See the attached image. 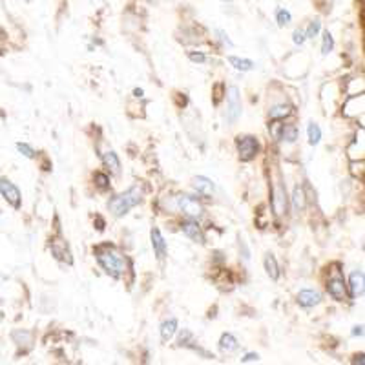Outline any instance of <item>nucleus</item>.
Returning a JSON list of instances; mask_svg holds the SVG:
<instances>
[{
    "label": "nucleus",
    "instance_id": "obj_1",
    "mask_svg": "<svg viewBox=\"0 0 365 365\" xmlns=\"http://www.w3.org/2000/svg\"><path fill=\"white\" fill-rule=\"evenodd\" d=\"M97 254V262H99V265L103 267L104 272L110 274L112 278H120L123 274L126 272V269H128V262H126V257L123 256L120 252H117L113 247H99V249L96 250Z\"/></svg>",
    "mask_w": 365,
    "mask_h": 365
},
{
    "label": "nucleus",
    "instance_id": "obj_2",
    "mask_svg": "<svg viewBox=\"0 0 365 365\" xmlns=\"http://www.w3.org/2000/svg\"><path fill=\"white\" fill-rule=\"evenodd\" d=\"M141 200H143V187L141 185H133V187L128 188L125 194H119L115 195L113 200H110L108 208L113 216L120 217V216H125V214H128L133 207H137V205L141 203Z\"/></svg>",
    "mask_w": 365,
    "mask_h": 365
},
{
    "label": "nucleus",
    "instance_id": "obj_3",
    "mask_svg": "<svg viewBox=\"0 0 365 365\" xmlns=\"http://www.w3.org/2000/svg\"><path fill=\"white\" fill-rule=\"evenodd\" d=\"M237 152H240V159L243 163L252 161L257 155V150H259V145H257L256 137H237Z\"/></svg>",
    "mask_w": 365,
    "mask_h": 365
},
{
    "label": "nucleus",
    "instance_id": "obj_4",
    "mask_svg": "<svg viewBox=\"0 0 365 365\" xmlns=\"http://www.w3.org/2000/svg\"><path fill=\"white\" fill-rule=\"evenodd\" d=\"M227 101H228L227 119L230 125H234V123L241 117V97H240V90H237V86L228 88Z\"/></svg>",
    "mask_w": 365,
    "mask_h": 365
},
{
    "label": "nucleus",
    "instance_id": "obj_5",
    "mask_svg": "<svg viewBox=\"0 0 365 365\" xmlns=\"http://www.w3.org/2000/svg\"><path fill=\"white\" fill-rule=\"evenodd\" d=\"M178 205L179 208H181V212L185 214V216L188 217V220H197V217L203 216V207H201V203H197L195 200H192L190 195H181L178 200Z\"/></svg>",
    "mask_w": 365,
    "mask_h": 365
},
{
    "label": "nucleus",
    "instance_id": "obj_6",
    "mask_svg": "<svg viewBox=\"0 0 365 365\" xmlns=\"http://www.w3.org/2000/svg\"><path fill=\"white\" fill-rule=\"evenodd\" d=\"M0 194L4 195V200L8 201L13 208H21V190H19L9 179H0Z\"/></svg>",
    "mask_w": 365,
    "mask_h": 365
},
{
    "label": "nucleus",
    "instance_id": "obj_7",
    "mask_svg": "<svg viewBox=\"0 0 365 365\" xmlns=\"http://www.w3.org/2000/svg\"><path fill=\"white\" fill-rule=\"evenodd\" d=\"M272 210L276 216L287 214V194L282 185H276L272 192Z\"/></svg>",
    "mask_w": 365,
    "mask_h": 365
},
{
    "label": "nucleus",
    "instance_id": "obj_8",
    "mask_svg": "<svg viewBox=\"0 0 365 365\" xmlns=\"http://www.w3.org/2000/svg\"><path fill=\"white\" fill-rule=\"evenodd\" d=\"M182 232H185V236L190 237L192 241H195V243H205V234L203 230H201V227L195 221H185V223L181 225Z\"/></svg>",
    "mask_w": 365,
    "mask_h": 365
},
{
    "label": "nucleus",
    "instance_id": "obj_9",
    "mask_svg": "<svg viewBox=\"0 0 365 365\" xmlns=\"http://www.w3.org/2000/svg\"><path fill=\"white\" fill-rule=\"evenodd\" d=\"M364 285L365 276L361 270H356V272L351 274V278H349V289H351V296H353V298H358V296L364 294Z\"/></svg>",
    "mask_w": 365,
    "mask_h": 365
},
{
    "label": "nucleus",
    "instance_id": "obj_10",
    "mask_svg": "<svg viewBox=\"0 0 365 365\" xmlns=\"http://www.w3.org/2000/svg\"><path fill=\"white\" fill-rule=\"evenodd\" d=\"M327 291L332 298L336 299V302H344V299H347V292H345V285H344V279L341 278L329 279Z\"/></svg>",
    "mask_w": 365,
    "mask_h": 365
},
{
    "label": "nucleus",
    "instance_id": "obj_11",
    "mask_svg": "<svg viewBox=\"0 0 365 365\" xmlns=\"http://www.w3.org/2000/svg\"><path fill=\"white\" fill-rule=\"evenodd\" d=\"M150 237H152V247H154V252L158 256V259H165L166 257V243L163 240V234L159 228H152V232H150Z\"/></svg>",
    "mask_w": 365,
    "mask_h": 365
},
{
    "label": "nucleus",
    "instance_id": "obj_12",
    "mask_svg": "<svg viewBox=\"0 0 365 365\" xmlns=\"http://www.w3.org/2000/svg\"><path fill=\"white\" fill-rule=\"evenodd\" d=\"M322 302V296H319V292L316 291H311V289H305V291H299L298 294V303L302 305V307H314V305H318V303Z\"/></svg>",
    "mask_w": 365,
    "mask_h": 365
},
{
    "label": "nucleus",
    "instance_id": "obj_13",
    "mask_svg": "<svg viewBox=\"0 0 365 365\" xmlns=\"http://www.w3.org/2000/svg\"><path fill=\"white\" fill-rule=\"evenodd\" d=\"M51 252H53V256L57 257V259H61V262H66L71 265V256H70V250H68L66 243H64L63 240H55L53 243H51Z\"/></svg>",
    "mask_w": 365,
    "mask_h": 365
},
{
    "label": "nucleus",
    "instance_id": "obj_14",
    "mask_svg": "<svg viewBox=\"0 0 365 365\" xmlns=\"http://www.w3.org/2000/svg\"><path fill=\"white\" fill-rule=\"evenodd\" d=\"M194 188L203 195L214 194V182H212V179L205 178V175H197V178L194 179Z\"/></svg>",
    "mask_w": 365,
    "mask_h": 365
},
{
    "label": "nucleus",
    "instance_id": "obj_15",
    "mask_svg": "<svg viewBox=\"0 0 365 365\" xmlns=\"http://www.w3.org/2000/svg\"><path fill=\"white\" fill-rule=\"evenodd\" d=\"M175 331H178V319L170 318L166 319L165 324L161 325V340L163 341H170L174 338Z\"/></svg>",
    "mask_w": 365,
    "mask_h": 365
},
{
    "label": "nucleus",
    "instance_id": "obj_16",
    "mask_svg": "<svg viewBox=\"0 0 365 365\" xmlns=\"http://www.w3.org/2000/svg\"><path fill=\"white\" fill-rule=\"evenodd\" d=\"M103 161H104V165L108 166L110 170L113 172V174H120V163H119V158H117L115 152H112V150H110V152H104Z\"/></svg>",
    "mask_w": 365,
    "mask_h": 365
},
{
    "label": "nucleus",
    "instance_id": "obj_17",
    "mask_svg": "<svg viewBox=\"0 0 365 365\" xmlns=\"http://www.w3.org/2000/svg\"><path fill=\"white\" fill-rule=\"evenodd\" d=\"M265 270L267 274H269L270 279H276L279 278V267H278V262H276V257L272 256V254H267L265 257Z\"/></svg>",
    "mask_w": 365,
    "mask_h": 365
},
{
    "label": "nucleus",
    "instance_id": "obj_18",
    "mask_svg": "<svg viewBox=\"0 0 365 365\" xmlns=\"http://www.w3.org/2000/svg\"><path fill=\"white\" fill-rule=\"evenodd\" d=\"M291 113H292V106H289V104H278V106H274V108L270 110L269 115L272 120H279L289 117Z\"/></svg>",
    "mask_w": 365,
    "mask_h": 365
},
{
    "label": "nucleus",
    "instance_id": "obj_19",
    "mask_svg": "<svg viewBox=\"0 0 365 365\" xmlns=\"http://www.w3.org/2000/svg\"><path fill=\"white\" fill-rule=\"evenodd\" d=\"M220 349L223 351V353H232V351H236L237 349V340L236 336H232V334H223L220 340Z\"/></svg>",
    "mask_w": 365,
    "mask_h": 365
},
{
    "label": "nucleus",
    "instance_id": "obj_20",
    "mask_svg": "<svg viewBox=\"0 0 365 365\" xmlns=\"http://www.w3.org/2000/svg\"><path fill=\"white\" fill-rule=\"evenodd\" d=\"M292 205H294L296 210H305V207H307V197H305V192H303V188L296 187L294 188V194H292Z\"/></svg>",
    "mask_w": 365,
    "mask_h": 365
},
{
    "label": "nucleus",
    "instance_id": "obj_21",
    "mask_svg": "<svg viewBox=\"0 0 365 365\" xmlns=\"http://www.w3.org/2000/svg\"><path fill=\"white\" fill-rule=\"evenodd\" d=\"M228 63L232 64L237 71H250L254 68L252 61L249 58H240V57H228Z\"/></svg>",
    "mask_w": 365,
    "mask_h": 365
},
{
    "label": "nucleus",
    "instance_id": "obj_22",
    "mask_svg": "<svg viewBox=\"0 0 365 365\" xmlns=\"http://www.w3.org/2000/svg\"><path fill=\"white\" fill-rule=\"evenodd\" d=\"M307 133H309V143H311L312 146H316L319 141H322V130H319V126L314 125V123L309 125Z\"/></svg>",
    "mask_w": 365,
    "mask_h": 365
},
{
    "label": "nucleus",
    "instance_id": "obj_23",
    "mask_svg": "<svg viewBox=\"0 0 365 365\" xmlns=\"http://www.w3.org/2000/svg\"><path fill=\"white\" fill-rule=\"evenodd\" d=\"M282 139L287 143H294L296 139H298V130H296V126H283L282 128Z\"/></svg>",
    "mask_w": 365,
    "mask_h": 365
},
{
    "label": "nucleus",
    "instance_id": "obj_24",
    "mask_svg": "<svg viewBox=\"0 0 365 365\" xmlns=\"http://www.w3.org/2000/svg\"><path fill=\"white\" fill-rule=\"evenodd\" d=\"M332 48H334V38H332V35L329 34V31H324V46H322V53L329 55L332 51Z\"/></svg>",
    "mask_w": 365,
    "mask_h": 365
},
{
    "label": "nucleus",
    "instance_id": "obj_25",
    "mask_svg": "<svg viewBox=\"0 0 365 365\" xmlns=\"http://www.w3.org/2000/svg\"><path fill=\"white\" fill-rule=\"evenodd\" d=\"M291 13L287 11V9H278L276 11V21H278V26L279 28H283V26H287L289 22H291Z\"/></svg>",
    "mask_w": 365,
    "mask_h": 365
},
{
    "label": "nucleus",
    "instance_id": "obj_26",
    "mask_svg": "<svg viewBox=\"0 0 365 365\" xmlns=\"http://www.w3.org/2000/svg\"><path fill=\"white\" fill-rule=\"evenodd\" d=\"M319 29H322V22H319V21H312L311 24H309L307 31H305V37H307V38H314L316 35L319 34Z\"/></svg>",
    "mask_w": 365,
    "mask_h": 365
},
{
    "label": "nucleus",
    "instance_id": "obj_27",
    "mask_svg": "<svg viewBox=\"0 0 365 365\" xmlns=\"http://www.w3.org/2000/svg\"><path fill=\"white\" fill-rule=\"evenodd\" d=\"M96 185L101 188V190H106V188L110 187V179L106 174H101V172H97L96 174Z\"/></svg>",
    "mask_w": 365,
    "mask_h": 365
},
{
    "label": "nucleus",
    "instance_id": "obj_28",
    "mask_svg": "<svg viewBox=\"0 0 365 365\" xmlns=\"http://www.w3.org/2000/svg\"><path fill=\"white\" fill-rule=\"evenodd\" d=\"M17 148H19V152H21L22 155H26V158H29V159L35 158V150L31 148L29 145H26V143H19Z\"/></svg>",
    "mask_w": 365,
    "mask_h": 365
},
{
    "label": "nucleus",
    "instance_id": "obj_29",
    "mask_svg": "<svg viewBox=\"0 0 365 365\" xmlns=\"http://www.w3.org/2000/svg\"><path fill=\"white\" fill-rule=\"evenodd\" d=\"M188 58H190L192 63L197 64H203L205 61H207V57H205L203 53H200V51H197V53H195V51H190V53H188Z\"/></svg>",
    "mask_w": 365,
    "mask_h": 365
},
{
    "label": "nucleus",
    "instance_id": "obj_30",
    "mask_svg": "<svg viewBox=\"0 0 365 365\" xmlns=\"http://www.w3.org/2000/svg\"><path fill=\"white\" fill-rule=\"evenodd\" d=\"M305 31H303V29H296L294 31V35H292V41H294V44H298V46H302L303 42H305Z\"/></svg>",
    "mask_w": 365,
    "mask_h": 365
},
{
    "label": "nucleus",
    "instance_id": "obj_31",
    "mask_svg": "<svg viewBox=\"0 0 365 365\" xmlns=\"http://www.w3.org/2000/svg\"><path fill=\"white\" fill-rule=\"evenodd\" d=\"M190 338H192L190 331H182L181 338H179V345H188V340H190Z\"/></svg>",
    "mask_w": 365,
    "mask_h": 365
},
{
    "label": "nucleus",
    "instance_id": "obj_32",
    "mask_svg": "<svg viewBox=\"0 0 365 365\" xmlns=\"http://www.w3.org/2000/svg\"><path fill=\"white\" fill-rule=\"evenodd\" d=\"M259 360V354H256V353H250V354H247L245 358H241V361H243V364H247V361H257Z\"/></svg>",
    "mask_w": 365,
    "mask_h": 365
},
{
    "label": "nucleus",
    "instance_id": "obj_33",
    "mask_svg": "<svg viewBox=\"0 0 365 365\" xmlns=\"http://www.w3.org/2000/svg\"><path fill=\"white\" fill-rule=\"evenodd\" d=\"M217 35H220V37H221V41H223V42H227L228 46H232V41H230V38H228V35L225 34L223 29H217Z\"/></svg>",
    "mask_w": 365,
    "mask_h": 365
},
{
    "label": "nucleus",
    "instance_id": "obj_34",
    "mask_svg": "<svg viewBox=\"0 0 365 365\" xmlns=\"http://www.w3.org/2000/svg\"><path fill=\"white\" fill-rule=\"evenodd\" d=\"M221 86H223V84H217V86H216V97H214V103H216V104H220V101H221V91H220V88Z\"/></svg>",
    "mask_w": 365,
    "mask_h": 365
},
{
    "label": "nucleus",
    "instance_id": "obj_35",
    "mask_svg": "<svg viewBox=\"0 0 365 365\" xmlns=\"http://www.w3.org/2000/svg\"><path fill=\"white\" fill-rule=\"evenodd\" d=\"M353 334L354 336H361V334H364V331H361V327H354Z\"/></svg>",
    "mask_w": 365,
    "mask_h": 365
},
{
    "label": "nucleus",
    "instance_id": "obj_36",
    "mask_svg": "<svg viewBox=\"0 0 365 365\" xmlns=\"http://www.w3.org/2000/svg\"><path fill=\"white\" fill-rule=\"evenodd\" d=\"M354 364L364 365V354H360V356H356V360H354Z\"/></svg>",
    "mask_w": 365,
    "mask_h": 365
},
{
    "label": "nucleus",
    "instance_id": "obj_37",
    "mask_svg": "<svg viewBox=\"0 0 365 365\" xmlns=\"http://www.w3.org/2000/svg\"><path fill=\"white\" fill-rule=\"evenodd\" d=\"M133 93H135V97H143V93H145V91L139 90V88H135V90H133Z\"/></svg>",
    "mask_w": 365,
    "mask_h": 365
},
{
    "label": "nucleus",
    "instance_id": "obj_38",
    "mask_svg": "<svg viewBox=\"0 0 365 365\" xmlns=\"http://www.w3.org/2000/svg\"><path fill=\"white\" fill-rule=\"evenodd\" d=\"M221 2H230V0H221Z\"/></svg>",
    "mask_w": 365,
    "mask_h": 365
}]
</instances>
